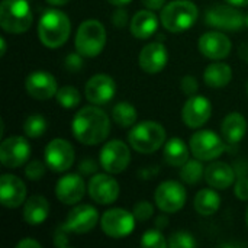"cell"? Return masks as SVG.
Wrapping results in <instances>:
<instances>
[{
	"label": "cell",
	"mask_w": 248,
	"mask_h": 248,
	"mask_svg": "<svg viewBox=\"0 0 248 248\" xmlns=\"http://www.w3.org/2000/svg\"><path fill=\"white\" fill-rule=\"evenodd\" d=\"M71 131L74 138L84 145L102 144L110 134L108 113L97 105L81 108L73 118Z\"/></svg>",
	"instance_id": "cell-1"
},
{
	"label": "cell",
	"mask_w": 248,
	"mask_h": 248,
	"mask_svg": "<svg viewBox=\"0 0 248 248\" xmlns=\"http://www.w3.org/2000/svg\"><path fill=\"white\" fill-rule=\"evenodd\" d=\"M71 33V22L68 16L58 10H46L38 22V36L46 48L62 46Z\"/></svg>",
	"instance_id": "cell-2"
},
{
	"label": "cell",
	"mask_w": 248,
	"mask_h": 248,
	"mask_svg": "<svg viewBox=\"0 0 248 248\" xmlns=\"http://www.w3.org/2000/svg\"><path fill=\"white\" fill-rule=\"evenodd\" d=\"M198 6L190 0H173L161 9L160 22L169 32L180 33L189 31L198 20Z\"/></svg>",
	"instance_id": "cell-3"
},
{
	"label": "cell",
	"mask_w": 248,
	"mask_h": 248,
	"mask_svg": "<svg viewBox=\"0 0 248 248\" xmlns=\"http://www.w3.org/2000/svg\"><path fill=\"white\" fill-rule=\"evenodd\" d=\"M129 145L141 154H151L166 144V129L154 121L135 124L128 134Z\"/></svg>",
	"instance_id": "cell-4"
},
{
	"label": "cell",
	"mask_w": 248,
	"mask_h": 248,
	"mask_svg": "<svg viewBox=\"0 0 248 248\" xmlns=\"http://www.w3.org/2000/svg\"><path fill=\"white\" fill-rule=\"evenodd\" d=\"M33 22L28 0H3L0 4V26L9 33H23Z\"/></svg>",
	"instance_id": "cell-5"
},
{
	"label": "cell",
	"mask_w": 248,
	"mask_h": 248,
	"mask_svg": "<svg viewBox=\"0 0 248 248\" xmlns=\"http://www.w3.org/2000/svg\"><path fill=\"white\" fill-rule=\"evenodd\" d=\"M74 45L77 54H80L81 57H97L106 45L105 26L96 19L84 20L77 29Z\"/></svg>",
	"instance_id": "cell-6"
},
{
	"label": "cell",
	"mask_w": 248,
	"mask_h": 248,
	"mask_svg": "<svg viewBox=\"0 0 248 248\" xmlns=\"http://www.w3.org/2000/svg\"><path fill=\"white\" fill-rule=\"evenodd\" d=\"M206 23L219 31L237 32L244 23H247V16L244 17L243 12L232 4H215L206 10Z\"/></svg>",
	"instance_id": "cell-7"
},
{
	"label": "cell",
	"mask_w": 248,
	"mask_h": 248,
	"mask_svg": "<svg viewBox=\"0 0 248 248\" xmlns=\"http://www.w3.org/2000/svg\"><path fill=\"white\" fill-rule=\"evenodd\" d=\"M190 151L195 155V158L201 161H212L217 160L224 151H225V144L221 140V137L211 131V129H203L198 131L192 135L190 142H189Z\"/></svg>",
	"instance_id": "cell-8"
},
{
	"label": "cell",
	"mask_w": 248,
	"mask_h": 248,
	"mask_svg": "<svg viewBox=\"0 0 248 248\" xmlns=\"http://www.w3.org/2000/svg\"><path fill=\"white\" fill-rule=\"evenodd\" d=\"M135 215L122 208L106 211L100 218L102 231L110 238H125L135 230Z\"/></svg>",
	"instance_id": "cell-9"
},
{
	"label": "cell",
	"mask_w": 248,
	"mask_h": 248,
	"mask_svg": "<svg viewBox=\"0 0 248 248\" xmlns=\"http://www.w3.org/2000/svg\"><path fill=\"white\" fill-rule=\"evenodd\" d=\"M100 166L109 174H119L125 171L131 163V151L129 147L121 141L113 140L106 142L100 150Z\"/></svg>",
	"instance_id": "cell-10"
},
{
	"label": "cell",
	"mask_w": 248,
	"mask_h": 248,
	"mask_svg": "<svg viewBox=\"0 0 248 248\" xmlns=\"http://www.w3.org/2000/svg\"><path fill=\"white\" fill-rule=\"evenodd\" d=\"M186 198L185 186L174 180L163 182L154 193L155 205L164 214H174L180 211L186 203Z\"/></svg>",
	"instance_id": "cell-11"
},
{
	"label": "cell",
	"mask_w": 248,
	"mask_h": 248,
	"mask_svg": "<svg viewBox=\"0 0 248 248\" xmlns=\"http://www.w3.org/2000/svg\"><path fill=\"white\" fill-rule=\"evenodd\" d=\"M44 157L49 170L55 173H64L74 164L76 154L73 145L67 140L55 138L45 147Z\"/></svg>",
	"instance_id": "cell-12"
},
{
	"label": "cell",
	"mask_w": 248,
	"mask_h": 248,
	"mask_svg": "<svg viewBox=\"0 0 248 248\" xmlns=\"http://www.w3.org/2000/svg\"><path fill=\"white\" fill-rule=\"evenodd\" d=\"M31 145L23 137H9L0 144V163L6 169H19L28 163Z\"/></svg>",
	"instance_id": "cell-13"
},
{
	"label": "cell",
	"mask_w": 248,
	"mask_h": 248,
	"mask_svg": "<svg viewBox=\"0 0 248 248\" xmlns=\"http://www.w3.org/2000/svg\"><path fill=\"white\" fill-rule=\"evenodd\" d=\"M87 193L99 205H110L119 198V183L109 174H94L87 185Z\"/></svg>",
	"instance_id": "cell-14"
},
{
	"label": "cell",
	"mask_w": 248,
	"mask_h": 248,
	"mask_svg": "<svg viewBox=\"0 0 248 248\" xmlns=\"http://www.w3.org/2000/svg\"><path fill=\"white\" fill-rule=\"evenodd\" d=\"M212 115V105L211 102L201 94L189 96V99L185 102L182 109V119L185 125L189 128H201L203 126Z\"/></svg>",
	"instance_id": "cell-15"
},
{
	"label": "cell",
	"mask_w": 248,
	"mask_h": 248,
	"mask_svg": "<svg viewBox=\"0 0 248 248\" xmlns=\"http://www.w3.org/2000/svg\"><path fill=\"white\" fill-rule=\"evenodd\" d=\"M99 222V212L92 205H77L74 206L68 215L62 227L67 232L73 234H86L92 231Z\"/></svg>",
	"instance_id": "cell-16"
},
{
	"label": "cell",
	"mask_w": 248,
	"mask_h": 248,
	"mask_svg": "<svg viewBox=\"0 0 248 248\" xmlns=\"http://www.w3.org/2000/svg\"><path fill=\"white\" fill-rule=\"evenodd\" d=\"M116 93V83L108 74H96L89 78L84 87L86 99L97 106L109 103Z\"/></svg>",
	"instance_id": "cell-17"
},
{
	"label": "cell",
	"mask_w": 248,
	"mask_h": 248,
	"mask_svg": "<svg viewBox=\"0 0 248 248\" xmlns=\"http://www.w3.org/2000/svg\"><path fill=\"white\" fill-rule=\"evenodd\" d=\"M199 51L209 60H224L230 55L231 39L221 31H209L199 38Z\"/></svg>",
	"instance_id": "cell-18"
},
{
	"label": "cell",
	"mask_w": 248,
	"mask_h": 248,
	"mask_svg": "<svg viewBox=\"0 0 248 248\" xmlns=\"http://www.w3.org/2000/svg\"><path fill=\"white\" fill-rule=\"evenodd\" d=\"M0 202L4 208L15 209L26 202V185L15 174H1Z\"/></svg>",
	"instance_id": "cell-19"
},
{
	"label": "cell",
	"mask_w": 248,
	"mask_h": 248,
	"mask_svg": "<svg viewBox=\"0 0 248 248\" xmlns=\"http://www.w3.org/2000/svg\"><path fill=\"white\" fill-rule=\"evenodd\" d=\"M26 92L36 100H48L55 97L58 84L55 77L48 71H33L25 80Z\"/></svg>",
	"instance_id": "cell-20"
},
{
	"label": "cell",
	"mask_w": 248,
	"mask_h": 248,
	"mask_svg": "<svg viewBox=\"0 0 248 248\" xmlns=\"http://www.w3.org/2000/svg\"><path fill=\"white\" fill-rule=\"evenodd\" d=\"M86 183L81 176L70 173L62 176L55 185V196L64 205H76L86 195Z\"/></svg>",
	"instance_id": "cell-21"
},
{
	"label": "cell",
	"mask_w": 248,
	"mask_h": 248,
	"mask_svg": "<svg viewBox=\"0 0 248 248\" xmlns=\"http://www.w3.org/2000/svg\"><path fill=\"white\" fill-rule=\"evenodd\" d=\"M140 67L148 74H157L164 70L169 62V52L164 44L151 42L147 44L138 55Z\"/></svg>",
	"instance_id": "cell-22"
},
{
	"label": "cell",
	"mask_w": 248,
	"mask_h": 248,
	"mask_svg": "<svg viewBox=\"0 0 248 248\" xmlns=\"http://www.w3.org/2000/svg\"><path fill=\"white\" fill-rule=\"evenodd\" d=\"M235 180L234 170L224 161H214L205 169V182L218 190L228 189Z\"/></svg>",
	"instance_id": "cell-23"
},
{
	"label": "cell",
	"mask_w": 248,
	"mask_h": 248,
	"mask_svg": "<svg viewBox=\"0 0 248 248\" xmlns=\"http://www.w3.org/2000/svg\"><path fill=\"white\" fill-rule=\"evenodd\" d=\"M129 29L135 38L148 39L158 29V17L150 9L140 10L132 16L131 23H129Z\"/></svg>",
	"instance_id": "cell-24"
},
{
	"label": "cell",
	"mask_w": 248,
	"mask_h": 248,
	"mask_svg": "<svg viewBox=\"0 0 248 248\" xmlns=\"http://www.w3.org/2000/svg\"><path fill=\"white\" fill-rule=\"evenodd\" d=\"M49 215V203L44 196H31L23 203V221L28 225L38 227L46 221Z\"/></svg>",
	"instance_id": "cell-25"
},
{
	"label": "cell",
	"mask_w": 248,
	"mask_h": 248,
	"mask_svg": "<svg viewBox=\"0 0 248 248\" xmlns=\"http://www.w3.org/2000/svg\"><path fill=\"white\" fill-rule=\"evenodd\" d=\"M246 132H247V121L241 113L232 112L227 115L225 119L222 121L221 134L227 144H231V145L238 144L244 138Z\"/></svg>",
	"instance_id": "cell-26"
},
{
	"label": "cell",
	"mask_w": 248,
	"mask_h": 248,
	"mask_svg": "<svg viewBox=\"0 0 248 248\" xmlns=\"http://www.w3.org/2000/svg\"><path fill=\"white\" fill-rule=\"evenodd\" d=\"M203 80L211 89H222L232 80V70L225 62H212L205 68Z\"/></svg>",
	"instance_id": "cell-27"
},
{
	"label": "cell",
	"mask_w": 248,
	"mask_h": 248,
	"mask_svg": "<svg viewBox=\"0 0 248 248\" xmlns=\"http://www.w3.org/2000/svg\"><path fill=\"white\" fill-rule=\"evenodd\" d=\"M164 161L173 167H182L189 160V148L180 138H171L163 145Z\"/></svg>",
	"instance_id": "cell-28"
},
{
	"label": "cell",
	"mask_w": 248,
	"mask_h": 248,
	"mask_svg": "<svg viewBox=\"0 0 248 248\" xmlns=\"http://www.w3.org/2000/svg\"><path fill=\"white\" fill-rule=\"evenodd\" d=\"M193 206L202 217H211L221 208V196L214 189H202L195 196Z\"/></svg>",
	"instance_id": "cell-29"
},
{
	"label": "cell",
	"mask_w": 248,
	"mask_h": 248,
	"mask_svg": "<svg viewBox=\"0 0 248 248\" xmlns=\"http://www.w3.org/2000/svg\"><path fill=\"white\" fill-rule=\"evenodd\" d=\"M138 113L134 105L128 102H119L112 109V121L121 128H129L137 124Z\"/></svg>",
	"instance_id": "cell-30"
},
{
	"label": "cell",
	"mask_w": 248,
	"mask_h": 248,
	"mask_svg": "<svg viewBox=\"0 0 248 248\" xmlns=\"http://www.w3.org/2000/svg\"><path fill=\"white\" fill-rule=\"evenodd\" d=\"M180 177L187 185H196L205 177V167L201 160H187L180 167Z\"/></svg>",
	"instance_id": "cell-31"
},
{
	"label": "cell",
	"mask_w": 248,
	"mask_h": 248,
	"mask_svg": "<svg viewBox=\"0 0 248 248\" xmlns=\"http://www.w3.org/2000/svg\"><path fill=\"white\" fill-rule=\"evenodd\" d=\"M48 128V124H46V119L42 116V115H31L25 119L23 122V134L28 137V138H39L45 134Z\"/></svg>",
	"instance_id": "cell-32"
},
{
	"label": "cell",
	"mask_w": 248,
	"mask_h": 248,
	"mask_svg": "<svg viewBox=\"0 0 248 248\" xmlns=\"http://www.w3.org/2000/svg\"><path fill=\"white\" fill-rule=\"evenodd\" d=\"M57 102L64 108V109H74L80 105L81 96L80 92L73 87V86H62L58 89L57 94H55Z\"/></svg>",
	"instance_id": "cell-33"
},
{
	"label": "cell",
	"mask_w": 248,
	"mask_h": 248,
	"mask_svg": "<svg viewBox=\"0 0 248 248\" xmlns=\"http://www.w3.org/2000/svg\"><path fill=\"white\" fill-rule=\"evenodd\" d=\"M167 244L170 248H193L196 247V240L190 232L177 231L170 235Z\"/></svg>",
	"instance_id": "cell-34"
},
{
	"label": "cell",
	"mask_w": 248,
	"mask_h": 248,
	"mask_svg": "<svg viewBox=\"0 0 248 248\" xmlns=\"http://www.w3.org/2000/svg\"><path fill=\"white\" fill-rule=\"evenodd\" d=\"M141 246L147 248H166L169 247L167 241L164 240V235L158 230H148L144 232L141 238Z\"/></svg>",
	"instance_id": "cell-35"
},
{
	"label": "cell",
	"mask_w": 248,
	"mask_h": 248,
	"mask_svg": "<svg viewBox=\"0 0 248 248\" xmlns=\"http://www.w3.org/2000/svg\"><path fill=\"white\" fill-rule=\"evenodd\" d=\"M46 163H42L39 160H33L29 164H26L25 167V176L26 179L32 180V182H38L44 177L45 171H46Z\"/></svg>",
	"instance_id": "cell-36"
},
{
	"label": "cell",
	"mask_w": 248,
	"mask_h": 248,
	"mask_svg": "<svg viewBox=\"0 0 248 248\" xmlns=\"http://www.w3.org/2000/svg\"><path fill=\"white\" fill-rule=\"evenodd\" d=\"M134 215H135L137 221L145 222L154 215V208L148 201H141L134 206Z\"/></svg>",
	"instance_id": "cell-37"
},
{
	"label": "cell",
	"mask_w": 248,
	"mask_h": 248,
	"mask_svg": "<svg viewBox=\"0 0 248 248\" xmlns=\"http://www.w3.org/2000/svg\"><path fill=\"white\" fill-rule=\"evenodd\" d=\"M180 86H182L183 93H185V94H187V96H193V94H196V92H198V89H199L198 80H196L193 76H185V77L182 78Z\"/></svg>",
	"instance_id": "cell-38"
},
{
	"label": "cell",
	"mask_w": 248,
	"mask_h": 248,
	"mask_svg": "<svg viewBox=\"0 0 248 248\" xmlns=\"http://www.w3.org/2000/svg\"><path fill=\"white\" fill-rule=\"evenodd\" d=\"M234 192H235V196H237L240 201H248V179L247 177H240V179L235 182Z\"/></svg>",
	"instance_id": "cell-39"
},
{
	"label": "cell",
	"mask_w": 248,
	"mask_h": 248,
	"mask_svg": "<svg viewBox=\"0 0 248 248\" xmlns=\"http://www.w3.org/2000/svg\"><path fill=\"white\" fill-rule=\"evenodd\" d=\"M78 55H80V54H78ZM78 55L73 54V55H68V57H67V67H68L70 70H78V68L83 65V61H81V58H80Z\"/></svg>",
	"instance_id": "cell-40"
},
{
	"label": "cell",
	"mask_w": 248,
	"mask_h": 248,
	"mask_svg": "<svg viewBox=\"0 0 248 248\" xmlns=\"http://www.w3.org/2000/svg\"><path fill=\"white\" fill-rule=\"evenodd\" d=\"M141 3L150 10H158L166 6V0H141Z\"/></svg>",
	"instance_id": "cell-41"
},
{
	"label": "cell",
	"mask_w": 248,
	"mask_h": 248,
	"mask_svg": "<svg viewBox=\"0 0 248 248\" xmlns=\"http://www.w3.org/2000/svg\"><path fill=\"white\" fill-rule=\"evenodd\" d=\"M42 246L36 241V240H32V238H25V240H20L16 248H41Z\"/></svg>",
	"instance_id": "cell-42"
},
{
	"label": "cell",
	"mask_w": 248,
	"mask_h": 248,
	"mask_svg": "<svg viewBox=\"0 0 248 248\" xmlns=\"http://www.w3.org/2000/svg\"><path fill=\"white\" fill-rule=\"evenodd\" d=\"M167 224H169V219H167V217H163V215H160L155 221L157 228H164V227H167Z\"/></svg>",
	"instance_id": "cell-43"
},
{
	"label": "cell",
	"mask_w": 248,
	"mask_h": 248,
	"mask_svg": "<svg viewBox=\"0 0 248 248\" xmlns=\"http://www.w3.org/2000/svg\"><path fill=\"white\" fill-rule=\"evenodd\" d=\"M225 1L232 4V6H237V7H246V6H248V0H225Z\"/></svg>",
	"instance_id": "cell-44"
},
{
	"label": "cell",
	"mask_w": 248,
	"mask_h": 248,
	"mask_svg": "<svg viewBox=\"0 0 248 248\" xmlns=\"http://www.w3.org/2000/svg\"><path fill=\"white\" fill-rule=\"evenodd\" d=\"M110 4H113V6H116V7H124V6H126V4H129L132 0H108Z\"/></svg>",
	"instance_id": "cell-45"
},
{
	"label": "cell",
	"mask_w": 248,
	"mask_h": 248,
	"mask_svg": "<svg viewBox=\"0 0 248 248\" xmlns=\"http://www.w3.org/2000/svg\"><path fill=\"white\" fill-rule=\"evenodd\" d=\"M70 0H46L48 4L54 6V7H60V6H65Z\"/></svg>",
	"instance_id": "cell-46"
},
{
	"label": "cell",
	"mask_w": 248,
	"mask_h": 248,
	"mask_svg": "<svg viewBox=\"0 0 248 248\" xmlns=\"http://www.w3.org/2000/svg\"><path fill=\"white\" fill-rule=\"evenodd\" d=\"M0 44H1V51H0V55L3 57V55L6 54V49H7V46H6V39H4L3 36L0 38Z\"/></svg>",
	"instance_id": "cell-47"
},
{
	"label": "cell",
	"mask_w": 248,
	"mask_h": 248,
	"mask_svg": "<svg viewBox=\"0 0 248 248\" xmlns=\"http://www.w3.org/2000/svg\"><path fill=\"white\" fill-rule=\"evenodd\" d=\"M246 222H247V227H248V208H247V212H246Z\"/></svg>",
	"instance_id": "cell-48"
},
{
	"label": "cell",
	"mask_w": 248,
	"mask_h": 248,
	"mask_svg": "<svg viewBox=\"0 0 248 248\" xmlns=\"http://www.w3.org/2000/svg\"><path fill=\"white\" fill-rule=\"evenodd\" d=\"M247 26H248V15H247Z\"/></svg>",
	"instance_id": "cell-49"
},
{
	"label": "cell",
	"mask_w": 248,
	"mask_h": 248,
	"mask_svg": "<svg viewBox=\"0 0 248 248\" xmlns=\"http://www.w3.org/2000/svg\"><path fill=\"white\" fill-rule=\"evenodd\" d=\"M247 93H248V83H247Z\"/></svg>",
	"instance_id": "cell-50"
}]
</instances>
